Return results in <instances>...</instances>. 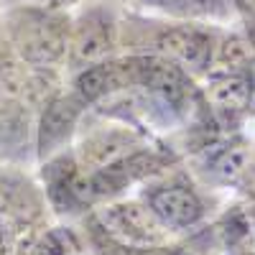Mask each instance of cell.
Here are the masks:
<instances>
[{
  "label": "cell",
  "instance_id": "cell-1",
  "mask_svg": "<svg viewBox=\"0 0 255 255\" xmlns=\"http://www.w3.org/2000/svg\"><path fill=\"white\" fill-rule=\"evenodd\" d=\"M8 44L28 69L56 72L69 59L72 20L56 8L18 5L5 15Z\"/></svg>",
  "mask_w": 255,
  "mask_h": 255
},
{
  "label": "cell",
  "instance_id": "cell-2",
  "mask_svg": "<svg viewBox=\"0 0 255 255\" xmlns=\"http://www.w3.org/2000/svg\"><path fill=\"white\" fill-rule=\"evenodd\" d=\"M102 235L125 248H158L166 243L168 227L140 202H108L95 215Z\"/></svg>",
  "mask_w": 255,
  "mask_h": 255
},
{
  "label": "cell",
  "instance_id": "cell-3",
  "mask_svg": "<svg viewBox=\"0 0 255 255\" xmlns=\"http://www.w3.org/2000/svg\"><path fill=\"white\" fill-rule=\"evenodd\" d=\"M118 44V23L110 10L84 8L72 20L69 33V64L74 69H84L90 64L108 61Z\"/></svg>",
  "mask_w": 255,
  "mask_h": 255
},
{
  "label": "cell",
  "instance_id": "cell-4",
  "mask_svg": "<svg viewBox=\"0 0 255 255\" xmlns=\"http://www.w3.org/2000/svg\"><path fill=\"white\" fill-rule=\"evenodd\" d=\"M84 102L69 92V95H54L38 113L36 120V148L41 158L56 156L69 138L77 130V123L82 118Z\"/></svg>",
  "mask_w": 255,
  "mask_h": 255
},
{
  "label": "cell",
  "instance_id": "cell-5",
  "mask_svg": "<svg viewBox=\"0 0 255 255\" xmlns=\"http://www.w3.org/2000/svg\"><path fill=\"white\" fill-rule=\"evenodd\" d=\"M140 151V138L128 128H100L79 143L77 163L87 174L102 171Z\"/></svg>",
  "mask_w": 255,
  "mask_h": 255
},
{
  "label": "cell",
  "instance_id": "cell-6",
  "mask_svg": "<svg viewBox=\"0 0 255 255\" xmlns=\"http://www.w3.org/2000/svg\"><path fill=\"white\" fill-rule=\"evenodd\" d=\"M156 54L181 69L202 72L212 61V38L194 26H166L156 33Z\"/></svg>",
  "mask_w": 255,
  "mask_h": 255
},
{
  "label": "cell",
  "instance_id": "cell-7",
  "mask_svg": "<svg viewBox=\"0 0 255 255\" xmlns=\"http://www.w3.org/2000/svg\"><path fill=\"white\" fill-rule=\"evenodd\" d=\"M145 204L151 207V212L168 230L191 227V225H197L204 215V207H202L199 197L189 186H181V184L153 189L151 194H148Z\"/></svg>",
  "mask_w": 255,
  "mask_h": 255
},
{
  "label": "cell",
  "instance_id": "cell-8",
  "mask_svg": "<svg viewBox=\"0 0 255 255\" xmlns=\"http://www.w3.org/2000/svg\"><path fill=\"white\" fill-rule=\"evenodd\" d=\"M38 189L13 166H0V217L31 225L41 215Z\"/></svg>",
  "mask_w": 255,
  "mask_h": 255
},
{
  "label": "cell",
  "instance_id": "cell-9",
  "mask_svg": "<svg viewBox=\"0 0 255 255\" xmlns=\"http://www.w3.org/2000/svg\"><path fill=\"white\" fill-rule=\"evenodd\" d=\"M168 15L179 18H202V15H222L227 10V0H145Z\"/></svg>",
  "mask_w": 255,
  "mask_h": 255
},
{
  "label": "cell",
  "instance_id": "cell-10",
  "mask_svg": "<svg viewBox=\"0 0 255 255\" xmlns=\"http://www.w3.org/2000/svg\"><path fill=\"white\" fill-rule=\"evenodd\" d=\"M212 100H215L220 108H232V110H240L248 105L250 100V90H248V82L238 74H222L215 84H212Z\"/></svg>",
  "mask_w": 255,
  "mask_h": 255
},
{
  "label": "cell",
  "instance_id": "cell-11",
  "mask_svg": "<svg viewBox=\"0 0 255 255\" xmlns=\"http://www.w3.org/2000/svg\"><path fill=\"white\" fill-rule=\"evenodd\" d=\"M38 253L41 255H79V240L74 238L72 230L54 227L41 238Z\"/></svg>",
  "mask_w": 255,
  "mask_h": 255
},
{
  "label": "cell",
  "instance_id": "cell-12",
  "mask_svg": "<svg viewBox=\"0 0 255 255\" xmlns=\"http://www.w3.org/2000/svg\"><path fill=\"white\" fill-rule=\"evenodd\" d=\"M0 3H5L8 8H18V5H41V8H56V10H61L64 5L74 3V0H0Z\"/></svg>",
  "mask_w": 255,
  "mask_h": 255
},
{
  "label": "cell",
  "instance_id": "cell-13",
  "mask_svg": "<svg viewBox=\"0 0 255 255\" xmlns=\"http://www.w3.org/2000/svg\"><path fill=\"white\" fill-rule=\"evenodd\" d=\"M0 255H8V232H5L3 217H0Z\"/></svg>",
  "mask_w": 255,
  "mask_h": 255
},
{
  "label": "cell",
  "instance_id": "cell-14",
  "mask_svg": "<svg viewBox=\"0 0 255 255\" xmlns=\"http://www.w3.org/2000/svg\"><path fill=\"white\" fill-rule=\"evenodd\" d=\"M3 108H5V105H3V102H0V110H3Z\"/></svg>",
  "mask_w": 255,
  "mask_h": 255
}]
</instances>
